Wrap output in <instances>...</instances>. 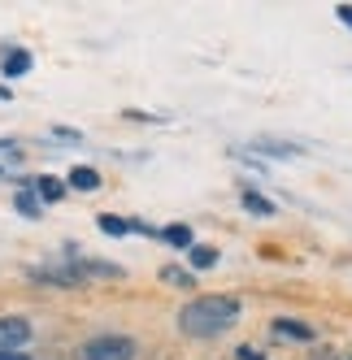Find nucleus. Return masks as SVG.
I'll return each instance as SVG.
<instances>
[{"mask_svg":"<svg viewBox=\"0 0 352 360\" xmlns=\"http://www.w3.org/2000/svg\"><path fill=\"white\" fill-rule=\"evenodd\" d=\"M244 317V304L235 295H196L179 308V334L187 339H218Z\"/></svg>","mask_w":352,"mask_h":360,"instance_id":"1","label":"nucleus"},{"mask_svg":"<svg viewBox=\"0 0 352 360\" xmlns=\"http://www.w3.org/2000/svg\"><path fill=\"white\" fill-rule=\"evenodd\" d=\"M135 352L131 334H96L83 343V360H135Z\"/></svg>","mask_w":352,"mask_h":360,"instance_id":"2","label":"nucleus"},{"mask_svg":"<svg viewBox=\"0 0 352 360\" xmlns=\"http://www.w3.org/2000/svg\"><path fill=\"white\" fill-rule=\"evenodd\" d=\"M31 339V321L27 317H0V352H18Z\"/></svg>","mask_w":352,"mask_h":360,"instance_id":"3","label":"nucleus"},{"mask_svg":"<svg viewBox=\"0 0 352 360\" xmlns=\"http://www.w3.org/2000/svg\"><path fill=\"white\" fill-rule=\"evenodd\" d=\"M274 330V339H291V343H313V326H305V321H291V317H279L270 326Z\"/></svg>","mask_w":352,"mask_h":360,"instance_id":"4","label":"nucleus"},{"mask_svg":"<svg viewBox=\"0 0 352 360\" xmlns=\"http://www.w3.org/2000/svg\"><path fill=\"white\" fill-rule=\"evenodd\" d=\"M161 282H165V287H179V291H191L196 287V274L183 269V265H161Z\"/></svg>","mask_w":352,"mask_h":360,"instance_id":"5","label":"nucleus"},{"mask_svg":"<svg viewBox=\"0 0 352 360\" xmlns=\"http://www.w3.org/2000/svg\"><path fill=\"white\" fill-rule=\"evenodd\" d=\"M239 200H244V209L253 213V217H274V200H265L261 191H253V187H244V195H239Z\"/></svg>","mask_w":352,"mask_h":360,"instance_id":"6","label":"nucleus"},{"mask_svg":"<svg viewBox=\"0 0 352 360\" xmlns=\"http://www.w3.org/2000/svg\"><path fill=\"white\" fill-rule=\"evenodd\" d=\"M70 187H74V191H96V187H100V174H96L92 165H74V169H70Z\"/></svg>","mask_w":352,"mask_h":360,"instance_id":"7","label":"nucleus"},{"mask_svg":"<svg viewBox=\"0 0 352 360\" xmlns=\"http://www.w3.org/2000/svg\"><path fill=\"white\" fill-rule=\"evenodd\" d=\"M161 239H165V243H174V248H187V252L196 248V243H191V230H187V226H165V230H161Z\"/></svg>","mask_w":352,"mask_h":360,"instance_id":"8","label":"nucleus"},{"mask_svg":"<svg viewBox=\"0 0 352 360\" xmlns=\"http://www.w3.org/2000/svg\"><path fill=\"white\" fill-rule=\"evenodd\" d=\"M27 70H31V53H22V48H18V53L5 57V74H9V79H18V74H27Z\"/></svg>","mask_w":352,"mask_h":360,"instance_id":"9","label":"nucleus"},{"mask_svg":"<svg viewBox=\"0 0 352 360\" xmlns=\"http://www.w3.org/2000/svg\"><path fill=\"white\" fill-rule=\"evenodd\" d=\"M191 265H196V269H213V265H218V248H205V243L191 248Z\"/></svg>","mask_w":352,"mask_h":360,"instance_id":"10","label":"nucleus"},{"mask_svg":"<svg viewBox=\"0 0 352 360\" xmlns=\"http://www.w3.org/2000/svg\"><path fill=\"white\" fill-rule=\"evenodd\" d=\"M35 191H39V200H61L65 195V187L57 178H35Z\"/></svg>","mask_w":352,"mask_h":360,"instance_id":"11","label":"nucleus"},{"mask_svg":"<svg viewBox=\"0 0 352 360\" xmlns=\"http://www.w3.org/2000/svg\"><path fill=\"white\" fill-rule=\"evenodd\" d=\"M18 213H27V217H39V200L31 191H18Z\"/></svg>","mask_w":352,"mask_h":360,"instance_id":"12","label":"nucleus"},{"mask_svg":"<svg viewBox=\"0 0 352 360\" xmlns=\"http://www.w3.org/2000/svg\"><path fill=\"white\" fill-rule=\"evenodd\" d=\"M100 230H105V235H127V221H118V217H100Z\"/></svg>","mask_w":352,"mask_h":360,"instance_id":"13","label":"nucleus"},{"mask_svg":"<svg viewBox=\"0 0 352 360\" xmlns=\"http://www.w3.org/2000/svg\"><path fill=\"white\" fill-rule=\"evenodd\" d=\"M305 360H344V356H339V347H313Z\"/></svg>","mask_w":352,"mask_h":360,"instance_id":"14","label":"nucleus"},{"mask_svg":"<svg viewBox=\"0 0 352 360\" xmlns=\"http://www.w3.org/2000/svg\"><path fill=\"white\" fill-rule=\"evenodd\" d=\"M235 360H265V352H257L253 343H244V347H235Z\"/></svg>","mask_w":352,"mask_h":360,"instance_id":"15","label":"nucleus"},{"mask_svg":"<svg viewBox=\"0 0 352 360\" xmlns=\"http://www.w3.org/2000/svg\"><path fill=\"white\" fill-rule=\"evenodd\" d=\"M335 18L344 22V27H352V5H339V9H335Z\"/></svg>","mask_w":352,"mask_h":360,"instance_id":"16","label":"nucleus"},{"mask_svg":"<svg viewBox=\"0 0 352 360\" xmlns=\"http://www.w3.org/2000/svg\"><path fill=\"white\" fill-rule=\"evenodd\" d=\"M0 360H31L27 352H0Z\"/></svg>","mask_w":352,"mask_h":360,"instance_id":"17","label":"nucleus"},{"mask_svg":"<svg viewBox=\"0 0 352 360\" xmlns=\"http://www.w3.org/2000/svg\"><path fill=\"white\" fill-rule=\"evenodd\" d=\"M344 360H352V352H348V356H344Z\"/></svg>","mask_w":352,"mask_h":360,"instance_id":"18","label":"nucleus"}]
</instances>
